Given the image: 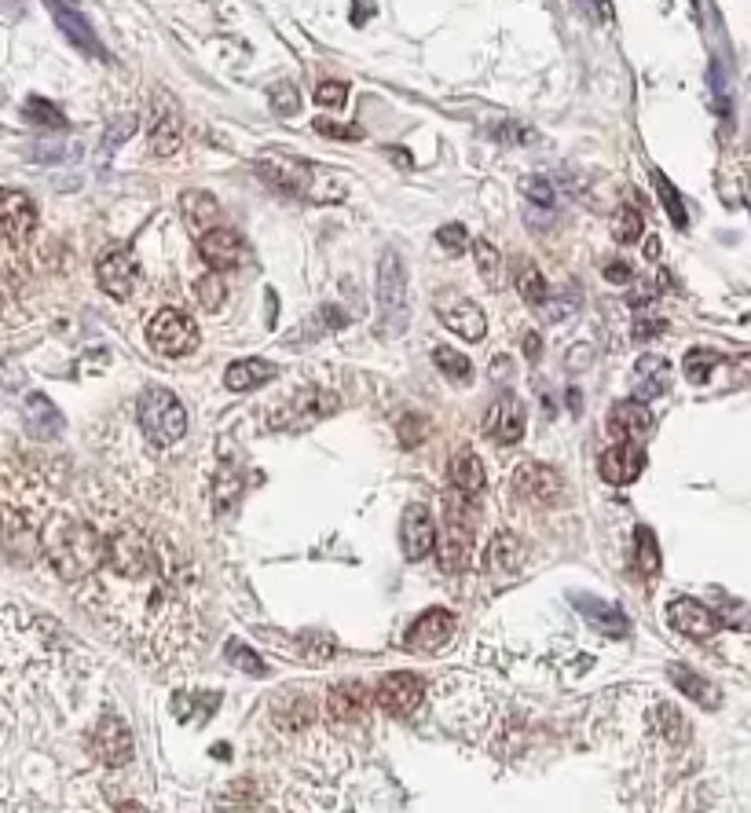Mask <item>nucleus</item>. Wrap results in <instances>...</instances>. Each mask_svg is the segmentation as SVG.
<instances>
[{
    "instance_id": "f257e3e1",
    "label": "nucleus",
    "mask_w": 751,
    "mask_h": 813,
    "mask_svg": "<svg viewBox=\"0 0 751 813\" xmlns=\"http://www.w3.org/2000/svg\"><path fill=\"white\" fill-rule=\"evenodd\" d=\"M103 525V557L78 582V601L114 641L151 667L191 663L206 638L202 579L191 550L173 528L121 509L114 498L92 503Z\"/></svg>"
},
{
    "instance_id": "f03ea898",
    "label": "nucleus",
    "mask_w": 751,
    "mask_h": 813,
    "mask_svg": "<svg viewBox=\"0 0 751 813\" xmlns=\"http://www.w3.org/2000/svg\"><path fill=\"white\" fill-rule=\"evenodd\" d=\"M411 322V290H407V271L400 254H385L378 264V338H400Z\"/></svg>"
},
{
    "instance_id": "7ed1b4c3",
    "label": "nucleus",
    "mask_w": 751,
    "mask_h": 813,
    "mask_svg": "<svg viewBox=\"0 0 751 813\" xmlns=\"http://www.w3.org/2000/svg\"><path fill=\"white\" fill-rule=\"evenodd\" d=\"M140 425L148 433L151 447L159 451H173L176 444L187 436V411L169 389H148L140 396Z\"/></svg>"
},
{
    "instance_id": "20e7f679",
    "label": "nucleus",
    "mask_w": 751,
    "mask_h": 813,
    "mask_svg": "<svg viewBox=\"0 0 751 813\" xmlns=\"http://www.w3.org/2000/svg\"><path fill=\"white\" fill-rule=\"evenodd\" d=\"M148 338H151L154 352H162V356H169V360L191 356V352L198 349L195 319H187L184 311H176V308H162L159 316L151 319Z\"/></svg>"
},
{
    "instance_id": "39448f33",
    "label": "nucleus",
    "mask_w": 751,
    "mask_h": 813,
    "mask_svg": "<svg viewBox=\"0 0 751 813\" xmlns=\"http://www.w3.org/2000/svg\"><path fill=\"white\" fill-rule=\"evenodd\" d=\"M341 406V400L333 396L330 389H301L294 392V400L286 406H279L275 414H271V425L275 429H305V425L319 422V419H330L333 411Z\"/></svg>"
},
{
    "instance_id": "423d86ee",
    "label": "nucleus",
    "mask_w": 751,
    "mask_h": 813,
    "mask_svg": "<svg viewBox=\"0 0 751 813\" xmlns=\"http://www.w3.org/2000/svg\"><path fill=\"white\" fill-rule=\"evenodd\" d=\"M469 561H473V520L462 506L447 503V520H444V531H441V565L447 572H462L469 568Z\"/></svg>"
},
{
    "instance_id": "0eeeda50",
    "label": "nucleus",
    "mask_w": 751,
    "mask_h": 813,
    "mask_svg": "<svg viewBox=\"0 0 751 813\" xmlns=\"http://www.w3.org/2000/svg\"><path fill=\"white\" fill-rule=\"evenodd\" d=\"M422 700H425V682L411 671L385 674L378 682V690H374V704L396 718H407L411 711H419Z\"/></svg>"
},
{
    "instance_id": "6e6552de",
    "label": "nucleus",
    "mask_w": 751,
    "mask_h": 813,
    "mask_svg": "<svg viewBox=\"0 0 751 813\" xmlns=\"http://www.w3.org/2000/svg\"><path fill=\"white\" fill-rule=\"evenodd\" d=\"M96 279H99V286L107 297H114V301L132 297V290L140 286V264H136L132 249H125V246L107 249L96 264Z\"/></svg>"
},
{
    "instance_id": "1a4fd4ad",
    "label": "nucleus",
    "mask_w": 751,
    "mask_h": 813,
    "mask_svg": "<svg viewBox=\"0 0 751 813\" xmlns=\"http://www.w3.org/2000/svg\"><path fill=\"white\" fill-rule=\"evenodd\" d=\"M257 173L265 176L271 187L286 195H312V184H316V173L308 169L301 158H290V154L268 151L257 158Z\"/></svg>"
},
{
    "instance_id": "9d476101",
    "label": "nucleus",
    "mask_w": 751,
    "mask_h": 813,
    "mask_svg": "<svg viewBox=\"0 0 751 813\" xmlns=\"http://www.w3.org/2000/svg\"><path fill=\"white\" fill-rule=\"evenodd\" d=\"M451 634H455V612L430 609V612H422V616L414 620L411 631H407V649L422 652V656L441 652L444 645L451 641Z\"/></svg>"
},
{
    "instance_id": "9b49d317",
    "label": "nucleus",
    "mask_w": 751,
    "mask_h": 813,
    "mask_svg": "<svg viewBox=\"0 0 751 813\" xmlns=\"http://www.w3.org/2000/svg\"><path fill=\"white\" fill-rule=\"evenodd\" d=\"M667 620H671L674 631H682L685 638H696V641L715 638L718 627H723L715 612L696 598H674L671 604H667Z\"/></svg>"
},
{
    "instance_id": "f8f14e48",
    "label": "nucleus",
    "mask_w": 751,
    "mask_h": 813,
    "mask_svg": "<svg viewBox=\"0 0 751 813\" xmlns=\"http://www.w3.org/2000/svg\"><path fill=\"white\" fill-rule=\"evenodd\" d=\"M92 747H96L99 763L110 766V769H121L125 763H132V752H136L129 726H125L118 715H107L96 726V733H92Z\"/></svg>"
},
{
    "instance_id": "ddd939ff",
    "label": "nucleus",
    "mask_w": 751,
    "mask_h": 813,
    "mask_svg": "<svg viewBox=\"0 0 751 813\" xmlns=\"http://www.w3.org/2000/svg\"><path fill=\"white\" fill-rule=\"evenodd\" d=\"M400 546H403V557L407 561H422L433 554L436 546V525H433V514L425 506H407L403 514V525H400Z\"/></svg>"
},
{
    "instance_id": "4468645a",
    "label": "nucleus",
    "mask_w": 751,
    "mask_h": 813,
    "mask_svg": "<svg viewBox=\"0 0 751 813\" xmlns=\"http://www.w3.org/2000/svg\"><path fill=\"white\" fill-rule=\"evenodd\" d=\"M0 221H4V238L12 246H26L37 227V205L23 191H4L0 198Z\"/></svg>"
},
{
    "instance_id": "2eb2a0df",
    "label": "nucleus",
    "mask_w": 751,
    "mask_h": 813,
    "mask_svg": "<svg viewBox=\"0 0 751 813\" xmlns=\"http://www.w3.org/2000/svg\"><path fill=\"white\" fill-rule=\"evenodd\" d=\"M598 469L609 484H634L645 469V447H638V440H617L601 455Z\"/></svg>"
},
{
    "instance_id": "dca6fc26",
    "label": "nucleus",
    "mask_w": 751,
    "mask_h": 813,
    "mask_svg": "<svg viewBox=\"0 0 751 813\" xmlns=\"http://www.w3.org/2000/svg\"><path fill=\"white\" fill-rule=\"evenodd\" d=\"M514 484L517 492L531 498V503L539 506H554L561 498V473L542 462H520L517 473H514Z\"/></svg>"
},
{
    "instance_id": "f3484780",
    "label": "nucleus",
    "mask_w": 751,
    "mask_h": 813,
    "mask_svg": "<svg viewBox=\"0 0 751 813\" xmlns=\"http://www.w3.org/2000/svg\"><path fill=\"white\" fill-rule=\"evenodd\" d=\"M484 433L498 444H517L525 436V403L514 392H503L484 419Z\"/></svg>"
},
{
    "instance_id": "a211bd4d",
    "label": "nucleus",
    "mask_w": 751,
    "mask_h": 813,
    "mask_svg": "<svg viewBox=\"0 0 751 813\" xmlns=\"http://www.w3.org/2000/svg\"><path fill=\"white\" fill-rule=\"evenodd\" d=\"M48 4V12H51V19L59 23V30L67 34L74 45L81 48V51H92V56H103V48H99V40H96V34H92V26H89V19L81 15V8L74 4V0H45Z\"/></svg>"
},
{
    "instance_id": "6ab92c4d",
    "label": "nucleus",
    "mask_w": 751,
    "mask_h": 813,
    "mask_svg": "<svg viewBox=\"0 0 751 813\" xmlns=\"http://www.w3.org/2000/svg\"><path fill=\"white\" fill-rule=\"evenodd\" d=\"M184 143V129H180V114H176L169 103L159 99V114L151 118L148 129V148L154 158H173Z\"/></svg>"
},
{
    "instance_id": "aec40b11",
    "label": "nucleus",
    "mask_w": 751,
    "mask_h": 813,
    "mask_svg": "<svg viewBox=\"0 0 751 813\" xmlns=\"http://www.w3.org/2000/svg\"><path fill=\"white\" fill-rule=\"evenodd\" d=\"M198 254L213 271H232L243 260V238L235 232H224V227H213L198 238Z\"/></svg>"
},
{
    "instance_id": "412c9836",
    "label": "nucleus",
    "mask_w": 751,
    "mask_h": 813,
    "mask_svg": "<svg viewBox=\"0 0 751 813\" xmlns=\"http://www.w3.org/2000/svg\"><path fill=\"white\" fill-rule=\"evenodd\" d=\"M367 715V690L360 682H338L327 693V718L330 722H360Z\"/></svg>"
},
{
    "instance_id": "4be33fe9",
    "label": "nucleus",
    "mask_w": 751,
    "mask_h": 813,
    "mask_svg": "<svg viewBox=\"0 0 751 813\" xmlns=\"http://www.w3.org/2000/svg\"><path fill=\"white\" fill-rule=\"evenodd\" d=\"M653 425V414L645 400H623L609 411V433L617 436V440H642L645 433H649Z\"/></svg>"
},
{
    "instance_id": "5701e85b",
    "label": "nucleus",
    "mask_w": 751,
    "mask_h": 813,
    "mask_svg": "<svg viewBox=\"0 0 751 813\" xmlns=\"http://www.w3.org/2000/svg\"><path fill=\"white\" fill-rule=\"evenodd\" d=\"M572 604H576V612H583L587 616L590 627H598L601 634H627L631 631V620L627 612L617 609V604L601 601V598H583V593H572Z\"/></svg>"
},
{
    "instance_id": "b1692460",
    "label": "nucleus",
    "mask_w": 751,
    "mask_h": 813,
    "mask_svg": "<svg viewBox=\"0 0 751 813\" xmlns=\"http://www.w3.org/2000/svg\"><path fill=\"white\" fill-rule=\"evenodd\" d=\"M316 718H319V707L316 700H308V696H279V700L271 704V722L283 729V733H305Z\"/></svg>"
},
{
    "instance_id": "393cba45",
    "label": "nucleus",
    "mask_w": 751,
    "mask_h": 813,
    "mask_svg": "<svg viewBox=\"0 0 751 813\" xmlns=\"http://www.w3.org/2000/svg\"><path fill=\"white\" fill-rule=\"evenodd\" d=\"M484 565L492 576H517V572L525 568V542H520L514 531H498L492 539V546H488Z\"/></svg>"
},
{
    "instance_id": "a878e982",
    "label": "nucleus",
    "mask_w": 751,
    "mask_h": 813,
    "mask_svg": "<svg viewBox=\"0 0 751 813\" xmlns=\"http://www.w3.org/2000/svg\"><path fill=\"white\" fill-rule=\"evenodd\" d=\"M180 213H184V224L191 227L198 238L221 224V202H216L213 195H206V191H184L180 195Z\"/></svg>"
},
{
    "instance_id": "bb28decb",
    "label": "nucleus",
    "mask_w": 751,
    "mask_h": 813,
    "mask_svg": "<svg viewBox=\"0 0 751 813\" xmlns=\"http://www.w3.org/2000/svg\"><path fill=\"white\" fill-rule=\"evenodd\" d=\"M436 311H441V322L447 330H455L458 338L466 341H481L488 322H484V311L477 305H469V301H455V305H436Z\"/></svg>"
},
{
    "instance_id": "cd10ccee",
    "label": "nucleus",
    "mask_w": 751,
    "mask_h": 813,
    "mask_svg": "<svg viewBox=\"0 0 751 813\" xmlns=\"http://www.w3.org/2000/svg\"><path fill=\"white\" fill-rule=\"evenodd\" d=\"M26 425H30V433H34L37 440H56V436L62 433V414H59V406L51 403L45 392H30V400H26Z\"/></svg>"
},
{
    "instance_id": "c85d7f7f",
    "label": "nucleus",
    "mask_w": 751,
    "mask_h": 813,
    "mask_svg": "<svg viewBox=\"0 0 751 813\" xmlns=\"http://www.w3.org/2000/svg\"><path fill=\"white\" fill-rule=\"evenodd\" d=\"M279 374V367L275 363H265V360H238V363H232L227 367V374H224V385L232 392H254V389H260L265 381H271Z\"/></svg>"
},
{
    "instance_id": "c756f323",
    "label": "nucleus",
    "mask_w": 751,
    "mask_h": 813,
    "mask_svg": "<svg viewBox=\"0 0 751 813\" xmlns=\"http://www.w3.org/2000/svg\"><path fill=\"white\" fill-rule=\"evenodd\" d=\"M667 381H671V367L660 356H645L638 367H634V400H656L664 396Z\"/></svg>"
},
{
    "instance_id": "7c9ffc66",
    "label": "nucleus",
    "mask_w": 751,
    "mask_h": 813,
    "mask_svg": "<svg viewBox=\"0 0 751 813\" xmlns=\"http://www.w3.org/2000/svg\"><path fill=\"white\" fill-rule=\"evenodd\" d=\"M447 473H451V484L462 495H477L484 487V462L473 451H458L451 458V469H447Z\"/></svg>"
},
{
    "instance_id": "2f4dec72",
    "label": "nucleus",
    "mask_w": 751,
    "mask_h": 813,
    "mask_svg": "<svg viewBox=\"0 0 751 813\" xmlns=\"http://www.w3.org/2000/svg\"><path fill=\"white\" fill-rule=\"evenodd\" d=\"M634 565H638L645 579L660 576V546H656V535L649 528L634 531Z\"/></svg>"
},
{
    "instance_id": "473e14b6",
    "label": "nucleus",
    "mask_w": 751,
    "mask_h": 813,
    "mask_svg": "<svg viewBox=\"0 0 751 813\" xmlns=\"http://www.w3.org/2000/svg\"><path fill=\"white\" fill-rule=\"evenodd\" d=\"M671 682L682 690L685 696H693L696 704H707V707H718V693L712 690V685L704 682L701 674H693L690 667H671Z\"/></svg>"
},
{
    "instance_id": "72a5a7b5",
    "label": "nucleus",
    "mask_w": 751,
    "mask_h": 813,
    "mask_svg": "<svg viewBox=\"0 0 751 813\" xmlns=\"http://www.w3.org/2000/svg\"><path fill=\"white\" fill-rule=\"evenodd\" d=\"M473 257H477V271L484 275L488 286H498L503 283V254L488 243V238H477L473 243Z\"/></svg>"
},
{
    "instance_id": "f704fd0d",
    "label": "nucleus",
    "mask_w": 751,
    "mask_h": 813,
    "mask_svg": "<svg viewBox=\"0 0 751 813\" xmlns=\"http://www.w3.org/2000/svg\"><path fill=\"white\" fill-rule=\"evenodd\" d=\"M653 184H656V195H660V202H664L667 216H671V224H674V227H685V224H690V216H685L682 195L674 191V184L667 180V176H664L660 169H653Z\"/></svg>"
},
{
    "instance_id": "c9c22d12",
    "label": "nucleus",
    "mask_w": 751,
    "mask_h": 813,
    "mask_svg": "<svg viewBox=\"0 0 751 813\" xmlns=\"http://www.w3.org/2000/svg\"><path fill=\"white\" fill-rule=\"evenodd\" d=\"M718 367H723V356H715V352H704V349H693L690 356L682 360L685 378H690L693 385L712 381V374H715Z\"/></svg>"
},
{
    "instance_id": "e433bc0d",
    "label": "nucleus",
    "mask_w": 751,
    "mask_h": 813,
    "mask_svg": "<svg viewBox=\"0 0 751 813\" xmlns=\"http://www.w3.org/2000/svg\"><path fill=\"white\" fill-rule=\"evenodd\" d=\"M23 110H26L30 125H40V129H51V132H59L62 125H67V118H62V110L56 107V103H48L45 96H30Z\"/></svg>"
},
{
    "instance_id": "4c0bfd02",
    "label": "nucleus",
    "mask_w": 751,
    "mask_h": 813,
    "mask_svg": "<svg viewBox=\"0 0 751 813\" xmlns=\"http://www.w3.org/2000/svg\"><path fill=\"white\" fill-rule=\"evenodd\" d=\"M224 656H227V663H232V667H238V671H246V674H254V678L268 674V663L260 660V656L249 649L246 641H227L224 645Z\"/></svg>"
},
{
    "instance_id": "58836bf2",
    "label": "nucleus",
    "mask_w": 751,
    "mask_h": 813,
    "mask_svg": "<svg viewBox=\"0 0 751 813\" xmlns=\"http://www.w3.org/2000/svg\"><path fill=\"white\" fill-rule=\"evenodd\" d=\"M433 363H436V367H441L451 381H469V378H473V363H469V360L462 356V352H455V349H447V345H441V349L433 352Z\"/></svg>"
},
{
    "instance_id": "ea45409f",
    "label": "nucleus",
    "mask_w": 751,
    "mask_h": 813,
    "mask_svg": "<svg viewBox=\"0 0 751 813\" xmlns=\"http://www.w3.org/2000/svg\"><path fill=\"white\" fill-rule=\"evenodd\" d=\"M195 297H198V305L202 308H210V311H216L227 301V286H224V279H221V271H210V275H202L195 283Z\"/></svg>"
},
{
    "instance_id": "a19ab883",
    "label": "nucleus",
    "mask_w": 751,
    "mask_h": 813,
    "mask_svg": "<svg viewBox=\"0 0 751 813\" xmlns=\"http://www.w3.org/2000/svg\"><path fill=\"white\" fill-rule=\"evenodd\" d=\"M517 290L528 305H547V279H542V271L536 264H525L517 271Z\"/></svg>"
},
{
    "instance_id": "79ce46f5",
    "label": "nucleus",
    "mask_w": 751,
    "mask_h": 813,
    "mask_svg": "<svg viewBox=\"0 0 751 813\" xmlns=\"http://www.w3.org/2000/svg\"><path fill=\"white\" fill-rule=\"evenodd\" d=\"M297 649L305 652L308 663H327L333 656V638H330V634H301Z\"/></svg>"
},
{
    "instance_id": "37998d69",
    "label": "nucleus",
    "mask_w": 751,
    "mask_h": 813,
    "mask_svg": "<svg viewBox=\"0 0 751 813\" xmlns=\"http://www.w3.org/2000/svg\"><path fill=\"white\" fill-rule=\"evenodd\" d=\"M345 195H349V187H345L341 176L316 173V184H312V198H316V202H341Z\"/></svg>"
},
{
    "instance_id": "c03bdc74",
    "label": "nucleus",
    "mask_w": 751,
    "mask_h": 813,
    "mask_svg": "<svg viewBox=\"0 0 751 813\" xmlns=\"http://www.w3.org/2000/svg\"><path fill=\"white\" fill-rule=\"evenodd\" d=\"M612 232H617V243H638V238H642V213L634 210V205H623V210L617 213Z\"/></svg>"
},
{
    "instance_id": "a18cd8bd",
    "label": "nucleus",
    "mask_w": 751,
    "mask_h": 813,
    "mask_svg": "<svg viewBox=\"0 0 751 813\" xmlns=\"http://www.w3.org/2000/svg\"><path fill=\"white\" fill-rule=\"evenodd\" d=\"M301 99H297V85H290V81H283V85L271 89V110L283 114V118H290V114H297Z\"/></svg>"
},
{
    "instance_id": "49530a36",
    "label": "nucleus",
    "mask_w": 751,
    "mask_h": 813,
    "mask_svg": "<svg viewBox=\"0 0 751 813\" xmlns=\"http://www.w3.org/2000/svg\"><path fill=\"white\" fill-rule=\"evenodd\" d=\"M520 191H525L528 202H536L539 210H550V205H554V187L542 180V176H528V180L520 184Z\"/></svg>"
},
{
    "instance_id": "de8ad7c7",
    "label": "nucleus",
    "mask_w": 751,
    "mask_h": 813,
    "mask_svg": "<svg viewBox=\"0 0 751 813\" xmlns=\"http://www.w3.org/2000/svg\"><path fill=\"white\" fill-rule=\"evenodd\" d=\"M436 243H441L447 254H466L469 249V235L462 224H444L441 232H436Z\"/></svg>"
},
{
    "instance_id": "09e8293b",
    "label": "nucleus",
    "mask_w": 751,
    "mask_h": 813,
    "mask_svg": "<svg viewBox=\"0 0 751 813\" xmlns=\"http://www.w3.org/2000/svg\"><path fill=\"white\" fill-rule=\"evenodd\" d=\"M312 125H316L319 136H330V140H363V129H356V125H341L327 118H316Z\"/></svg>"
},
{
    "instance_id": "8fccbe9b",
    "label": "nucleus",
    "mask_w": 751,
    "mask_h": 813,
    "mask_svg": "<svg viewBox=\"0 0 751 813\" xmlns=\"http://www.w3.org/2000/svg\"><path fill=\"white\" fill-rule=\"evenodd\" d=\"M345 96H349V89L341 85V81H322V85L316 89L319 107H345Z\"/></svg>"
},
{
    "instance_id": "3c124183",
    "label": "nucleus",
    "mask_w": 751,
    "mask_h": 813,
    "mask_svg": "<svg viewBox=\"0 0 751 813\" xmlns=\"http://www.w3.org/2000/svg\"><path fill=\"white\" fill-rule=\"evenodd\" d=\"M425 433H430V422H425L422 414H407V422L400 425V440L403 444H419Z\"/></svg>"
},
{
    "instance_id": "603ef678",
    "label": "nucleus",
    "mask_w": 751,
    "mask_h": 813,
    "mask_svg": "<svg viewBox=\"0 0 751 813\" xmlns=\"http://www.w3.org/2000/svg\"><path fill=\"white\" fill-rule=\"evenodd\" d=\"M132 132H136V118H129V114H125L121 121H114V125H110V132H107V143H103V151H110L114 143H125Z\"/></svg>"
},
{
    "instance_id": "864d4df0",
    "label": "nucleus",
    "mask_w": 751,
    "mask_h": 813,
    "mask_svg": "<svg viewBox=\"0 0 751 813\" xmlns=\"http://www.w3.org/2000/svg\"><path fill=\"white\" fill-rule=\"evenodd\" d=\"M712 89H715V107L718 114H729V92H726V78H723V67H712Z\"/></svg>"
},
{
    "instance_id": "5fc2aeb1",
    "label": "nucleus",
    "mask_w": 751,
    "mask_h": 813,
    "mask_svg": "<svg viewBox=\"0 0 751 813\" xmlns=\"http://www.w3.org/2000/svg\"><path fill=\"white\" fill-rule=\"evenodd\" d=\"M238 495V473H221L216 476V503L227 506Z\"/></svg>"
},
{
    "instance_id": "6e6d98bb",
    "label": "nucleus",
    "mask_w": 751,
    "mask_h": 813,
    "mask_svg": "<svg viewBox=\"0 0 751 813\" xmlns=\"http://www.w3.org/2000/svg\"><path fill=\"white\" fill-rule=\"evenodd\" d=\"M587 12L594 23H612L617 19V8H612V0H587Z\"/></svg>"
},
{
    "instance_id": "4d7b16f0",
    "label": "nucleus",
    "mask_w": 751,
    "mask_h": 813,
    "mask_svg": "<svg viewBox=\"0 0 751 813\" xmlns=\"http://www.w3.org/2000/svg\"><path fill=\"white\" fill-rule=\"evenodd\" d=\"M374 15V0H352V23L363 26Z\"/></svg>"
},
{
    "instance_id": "13d9d810",
    "label": "nucleus",
    "mask_w": 751,
    "mask_h": 813,
    "mask_svg": "<svg viewBox=\"0 0 751 813\" xmlns=\"http://www.w3.org/2000/svg\"><path fill=\"white\" fill-rule=\"evenodd\" d=\"M605 279H609V283H631V268L623 264V260L620 264H609L605 268Z\"/></svg>"
},
{
    "instance_id": "bf43d9fd",
    "label": "nucleus",
    "mask_w": 751,
    "mask_h": 813,
    "mask_svg": "<svg viewBox=\"0 0 751 813\" xmlns=\"http://www.w3.org/2000/svg\"><path fill=\"white\" fill-rule=\"evenodd\" d=\"M660 330H664V322H660V319H642V322H638V333H634V338H638V341H642V338H656Z\"/></svg>"
},
{
    "instance_id": "052dcab7",
    "label": "nucleus",
    "mask_w": 751,
    "mask_h": 813,
    "mask_svg": "<svg viewBox=\"0 0 751 813\" xmlns=\"http://www.w3.org/2000/svg\"><path fill=\"white\" fill-rule=\"evenodd\" d=\"M385 154H389V162H392V165H400V169H411V165H414V162H411V154H407L403 148H385Z\"/></svg>"
},
{
    "instance_id": "680f3d73",
    "label": "nucleus",
    "mask_w": 751,
    "mask_h": 813,
    "mask_svg": "<svg viewBox=\"0 0 751 813\" xmlns=\"http://www.w3.org/2000/svg\"><path fill=\"white\" fill-rule=\"evenodd\" d=\"M525 352H528L531 360L539 356V338H536V333H528V338H525Z\"/></svg>"
},
{
    "instance_id": "e2e57ef3",
    "label": "nucleus",
    "mask_w": 751,
    "mask_h": 813,
    "mask_svg": "<svg viewBox=\"0 0 751 813\" xmlns=\"http://www.w3.org/2000/svg\"><path fill=\"white\" fill-rule=\"evenodd\" d=\"M748 202H751V187H748Z\"/></svg>"
}]
</instances>
